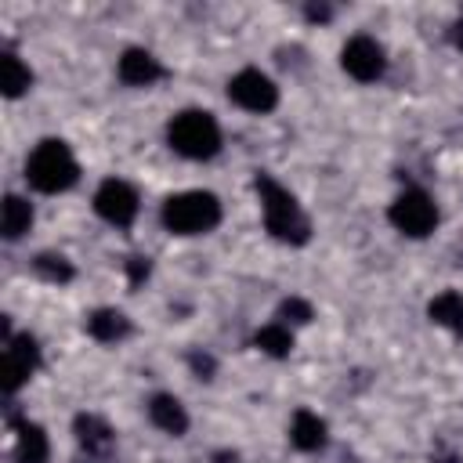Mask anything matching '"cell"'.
Wrapping results in <instances>:
<instances>
[{
	"mask_svg": "<svg viewBox=\"0 0 463 463\" xmlns=\"http://www.w3.org/2000/svg\"><path fill=\"white\" fill-rule=\"evenodd\" d=\"M188 362H192V369H195L203 380H210V376H213V358H210V354H199V351H195Z\"/></svg>",
	"mask_w": 463,
	"mask_h": 463,
	"instance_id": "23",
	"label": "cell"
},
{
	"mask_svg": "<svg viewBox=\"0 0 463 463\" xmlns=\"http://www.w3.org/2000/svg\"><path fill=\"white\" fill-rule=\"evenodd\" d=\"M94 210H98V217H105L109 224L130 228L134 217H137V192H134L127 181L109 177V181H101L98 192H94Z\"/></svg>",
	"mask_w": 463,
	"mask_h": 463,
	"instance_id": "7",
	"label": "cell"
},
{
	"mask_svg": "<svg viewBox=\"0 0 463 463\" xmlns=\"http://www.w3.org/2000/svg\"><path fill=\"white\" fill-rule=\"evenodd\" d=\"M159 76H163V65H159L156 54H148V51H141V47L123 51V58H119V80H123L127 87H148V83H156Z\"/></svg>",
	"mask_w": 463,
	"mask_h": 463,
	"instance_id": "10",
	"label": "cell"
},
{
	"mask_svg": "<svg viewBox=\"0 0 463 463\" xmlns=\"http://www.w3.org/2000/svg\"><path fill=\"white\" fill-rule=\"evenodd\" d=\"M340 65H344V72L354 76L358 83H373V80L383 76L387 58H383V47H380L373 36H351V40L344 43V51H340Z\"/></svg>",
	"mask_w": 463,
	"mask_h": 463,
	"instance_id": "8",
	"label": "cell"
},
{
	"mask_svg": "<svg viewBox=\"0 0 463 463\" xmlns=\"http://www.w3.org/2000/svg\"><path fill=\"white\" fill-rule=\"evenodd\" d=\"M221 203L213 192H177L163 203V224L174 235H199L217 228Z\"/></svg>",
	"mask_w": 463,
	"mask_h": 463,
	"instance_id": "4",
	"label": "cell"
},
{
	"mask_svg": "<svg viewBox=\"0 0 463 463\" xmlns=\"http://www.w3.org/2000/svg\"><path fill=\"white\" fill-rule=\"evenodd\" d=\"M166 141L184 159H210L221 152V127L210 112L184 109L166 123Z\"/></svg>",
	"mask_w": 463,
	"mask_h": 463,
	"instance_id": "3",
	"label": "cell"
},
{
	"mask_svg": "<svg viewBox=\"0 0 463 463\" xmlns=\"http://www.w3.org/2000/svg\"><path fill=\"white\" fill-rule=\"evenodd\" d=\"M289 441L300 449V452H315L326 445V420H318L315 412L300 409L293 416V427H289Z\"/></svg>",
	"mask_w": 463,
	"mask_h": 463,
	"instance_id": "14",
	"label": "cell"
},
{
	"mask_svg": "<svg viewBox=\"0 0 463 463\" xmlns=\"http://www.w3.org/2000/svg\"><path fill=\"white\" fill-rule=\"evenodd\" d=\"M47 456H51V445H47L43 427H36V423H22V427H18L14 459H18V463H47Z\"/></svg>",
	"mask_w": 463,
	"mask_h": 463,
	"instance_id": "16",
	"label": "cell"
},
{
	"mask_svg": "<svg viewBox=\"0 0 463 463\" xmlns=\"http://www.w3.org/2000/svg\"><path fill=\"white\" fill-rule=\"evenodd\" d=\"M87 333L94 340H101V344H116V340H123L130 333V318L123 311H116V307H101V311H94L87 318Z\"/></svg>",
	"mask_w": 463,
	"mask_h": 463,
	"instance_id": "13",
	"label": "cell"
},
{
	"mask_svg": "<svg viewBox=\"0 0 463 463\" xmlns=\"http://www.w3.org/2000/svg\"><path fill=\"white\" fill-rule=\"evenodd\" d=\"M76 441L90 452V456H105L112 449V427L101 420V416H90V412H80L76 416Z\"/></svg>",
	"mask_w": 463,
	"mask_h": 463,
	"instance_id": "12",
	"label": "cell"
},
{
	"mask_svg": "<svg viewBox=\"0 0 463 463\" xmlns=\"http://www.w3.org/2000/svg\"><path fill=\"white\" fill-rule=\"evenodd\" d=\"M311 304L304 300V297H289V300H282V307H279V318H286V322H297V326H304V322H311Z\"/></svg>",
	"mask_w": 463,
	"mask_h": 463,
	"instance_id": "21",
	"label": "cell"
},
{
	"mask_svg": "<svg viewBox=\"0 0 463 463\" xmlns=\"http://www.w3.org/2000/svg\"><path fill=\"white\" fill-rule=\"evenodd\" d=\"M228 98L246 112H271L279 105V87L260 69H242L228 83Z\"/></svg>",
	"mask_w": 463,
	"mask_h": 463,
	"instance_id": "6",
	"label": "cell"
},
{
	"mask_svg": "<svg viewBox=\"0 0 463 463\" xmlns=\"http://www.w3.org/2000/svg\"><path fill=\"white\" fill-rule=\"evenodd\" d=\"M148 257H130L127 260V279H130V286H141L145 279H148Z\"/></svg>",
	"mask_w": 463,
	"mask_h": 463,
	"instance_id": "22",
	"label": "cell"
},
{
	"mask_svg": "<svg viewBox=\"0 0 463 463\" xmlns=\"http://www.w3.org/2000/svg\"><path fill=\"white\" fill-rule=\"evenodd\" d=\"M427 315H430V322H438V326H445L452 333H463V293H456V289L438 293L427 304Z\"/></svg>",
	"mask_w": 463,
	"mask_h": 463,
	"instance_id": "15",
	"label": "cell"
},
{
	"mask_svg": "<svg viewBox=\"0 0 463 463\" xmlns=\"http://www.w3.org/2000/svg\"><path fill=\"white\" fill-rule=\"evenodd\" d=\"M29 83H33V72L22 65V58H18L14 51H4V54H0V90H4V98L25 94Z\"/></svg>",
	"mask_w": 463,
	"mask_h": 463,
	"instance_id": "17",
	"label": "cell"
},
{
	"mask_svg": "<svg viewBox=\"0 0 463 463\" xmlns=\"http://www.w3.org/2000/svg\"><path fill=\"white\" fill-rule=\"evenodd\" d=\"M148 420H152L159 430L174 434V438H181V434L188 430V412H184V405H181L174 394H156V398L148 402Z\"/></svg>",
	"mask_w": 463,
	"mask_h": 463,
	"instance_id": "11",
	"label": "cell"
},
{
	"mask_svg": "<svg viewBox=\"0 0 463 463\" xmlns=\"http://www.w3.org/2000/svg\"><path fill=\"white\" fill-rule=\"evenodd\" d=\"M33 224V206L22 199V195H7L4 199V210H0V232L4 239H22Z\"/></svg>",
	"mask_w": 463,
	"mask_h": 463,
	"instance_id": "18",
	"label": "cell"
},
{
	"mask_svg": "<svg viewBox=\"0 0 463 463\" xmlns=\"http://www.w3.org/2000/svg\"><path fill=\"white\" fill-rule=\"evenodd\" d=\"M307 18H311V22H326V18H329V7H318V4H311V7H307Z\"/></svg>",
	"mask_w": 463,
	"mask_h": 463,
	"instance_id": "24",
	"label": "cell"
},
{
	"mask_svg": "<svg viewBox=\"0 0 463 463\" xmlns=\"http://www.w3.org/2000/svg\"><path fill=\"white\" fill-rule=\"evenodd\" d=\"M76 177H80L76 156H72L69 145L58 141V137L40 141V145L29 152V159H25V181H29L36 192H47V195L65 192V188L76 184Z\"/></svg>",
	"mask_w": 463,
	"mask_h": 463,
	"instance_id": "2",
	"label": "cell"
},
{
	"mask_svg": "<svg viewBox=\"0 0 463 463\" xmlns=\"http://www.w3.org/2000/svg\"><path fill=\"white\" fill-rule=\"evenodd\" d=\"M33 268H36V275L47 279V282H69V279H72V264H69L65 257H58V253H40V257L33 260Z\"/></svg>",
	"mask_w": 463,
	"mask_h": 463,
	"instance_id": "20",
	"label": "cell"
},
{
	"mask_svg": "<svg viewBox=\"0 0 463 463\" xmlns=\"http://www.w3.org/2000/svg\"><path fill=\"white\" fill-rule=\"evenodd\" d=\"M445 463H456V459H445Z\"/></svg>",
	"mask_w": 463,
	"mask_h": 463,
	"instance_id": "27",
	"label": "cell"
},
{
	"mask_svg": "<svg viewBox=\"0 0 463 463\" xmlns=\"http://www.w3.org/2000/svg\"><path fill=\"white\" fill-rule=\"evenodd\" d=\"M36 365H40V347H36V340H33L29 333L11 336L7 347H4V369H0V376H4V391L14 394V391L33 376Z\"/></svg>",
	"mask_w": 463,
	"mask_h": 463,
	"instance_id": "9",
	"label": "cell"
},
{
	"mask_svg": "<svg viewBox=\"0 0 463 463\" xmlns=\"http://www.w3.org/2000/svg\"><path fill=\"white\" fill-rule=\"evenodd\" d=\"M253 344H257L264 354H271V358H286V354L293 351V333H289L282 322H271V326H260V329H257Z\"/></svg>",
	"mask_w": 463,
	"mask_h": 463,
	"instance_id": "19",
	"label": "cell"
},
{
	"mask_svg": "<svg viewBox=\"0 0 463 463\" xmlns=\"http://www.w3.org/2000/svg\"><path fill=\"white\" fill-rule=\"evenodd\" d=\"M452 43H456V47L463 51V18H459V22L452 25Z\"/></svg>",
	"mask_w": 463,
	"mask_h": 463,
	"instance_id": "25",
	"label": "cell"
},
{
	"mask_svg": "<svg viewBox=\"0 0 463 463\" xmlns=\"http://www.w3.org/2000/svg\"><path fill=\"white\" fill-rule=\"evenodd\" d=\"M387 217H391V224H394L402 235H409V239H423V235H430L434 224H438V206L430 203L427 192L409 188V192H402V195L391 203Z\"/></svg>",
	"mask_w": 463,
	"mask_h": 463,
	"instance_id": "5",
	"label": "cell"
},
{
	"mask_svg": "<svg viewBox=\"0 0 463 463\" xmlns=\"http://www.w3.org/2000/svg\"><path fill=\"white\" fill-rule=\"evenodd\" d=\"M213 459H217V463H239V456H235V452H217Z\"/></svg>",
	"mask_w": 463,
	"mask_h": 463,
	"instance_id": "26",
	"label": "cell"
},
{
	"mask_svg": "<svg viewBox=\"0 0 463 463\" xmlns=\"http://www.w3.org/2000/svg\"><path fill=\"white\" fill-rule=\"evenodd\" d=\"M257 195H260V210H264V228L289 246H304L311 239V221L304 217L300 203L271 177V174H257Z\"/></svg>",
	"mask_w": 463,
	"mask_h": 463,
	"instance_id": "1",
	"label": "cell"
}]
</instances>
